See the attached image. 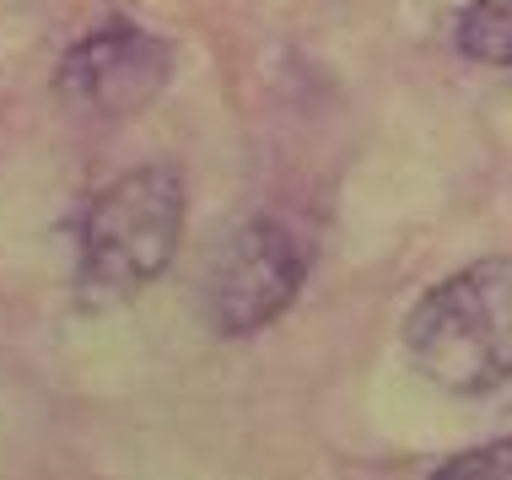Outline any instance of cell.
I'll return each mask as SVG.
<instances>
[{
  "label": "cell",
  "instance_id": "cell-1",
  "mask_svg": "<svg viewBox=\"0 0 512 480\" xmlns=\"http://www.w3.org/2000/svg\"><path fill=\"white\" fill-rule=\"evenodd\" d=\"M415 373L459 400H512V265L480 259L437 281L405 319Z\"/></svg>",
  "mask_w": 512,
  "mask_h": 480
},
{
  "label": "cell",
  "instance_id": "cell-2",
  "mask_svg": "<svg viewBox=\"0 0 512 480\" xmlns=\"http://www.w3.org/2000/svg\"><path fill=\"white\" fill-rule=\"evenodd\" d=\"M178 238H184V173L173 162H151L114 178L81 216V303H130L173 265Z\"/></svg>",
  "mask_w": 512,
  "mask_h": 480
},
{
  "label": "cell",
  "instance_id": "cell-3",
  "mask_svg": "<svg viewBox=\"0 0 512 480\" xmlns=\"http://www.w3.org/2000/svg\"><path fill=\"white\" fill-rule=\"evenodd\" d=\"M302 276H308V243L275 216H254L211 254L200 308L216 335H259L292 308Z\"/></svg>",
  "mask_w": 512,
  "mask_h": 480
},
{
  "label": "cell",
  "instance_id": "cell-4",
  "mask_svg": "<svg viewBox=\"0 0 512 480\" xmlns=\"http://www.w3.org/2000/svg\"><path fill=\"white\" fill-rule=\"evenodd\" d=\"M173 76V49L135 22H103L60 60L54 98L87 119H135L162 98Z\"/></svg>",
  "mask_w": 512,
  "mask_h": 480
},
{
  "label": "cell",
  "instance_id": "cell-5",
  "mask_svg": "<svg viewBox=\"0 0 512 480\" xmlns=\"http://www.w3.org/2000/svg\"><path fill=\"white\" fill-rule=\"evenodd\" d=\"M459 49L480 65H507L512 71V0H469L459 27Z\"/></svg>",
  "mask_w": 512,
  "mask_h": 480
},
{
  "label": "cell",
  "instance_id": "cell-6",
  "mask_svg": "<svg viewBox=\"0 0 512 480\" xmlns=\"http://www.w3.org/2000/svg\"><path fill=\"white\" fill-rule=\"evenodd\" d=\"M432 475L437 480H512V437L486 443V448H469V454L437 464Z\"/></svg>",
  "mask_w": 512,
  "mask_h": 480
}]
</instances>
